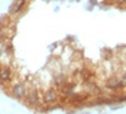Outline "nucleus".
Wrapping results in <instances>:
<instances>
[{"mask_svg": "<svg viewBox=\"0 0 126 114\" xmlns=\"http://www.w3.org/2000/svg\"><path fill=\"white\" fill-rule=\"evenodd\" d=\"M106 86L111 90H119L120 88H122V82H121V80H117V79H110L107 81Z\"/></svg>", "mask_w": 126, "mask_h": 114, "instance_id": "6", "label": "nucleus"}, {"mask_svg": "<svg viewBox=\"0 0 126 114\" xmlns=\"http://www.w3.org/2000/svg\"><path fill=\"white\" fill-rule=\"evenodd\" d=\"M58 99V94L54 89H48L44 94H43V101L46 104H53Z\"/></svg>", "mask_w": 126, "mask_h": 114, "instance_id": "2", "label": "nucleus"}, {"mask_svg": "<svg viewBox=\"0 0 126 114\" xmlns=\"http://www.w3.org/2000/svg\"><path fill=\"white\" fill-rule=\"evenodd\" d=\"M5 46H6V43L3 42V41L0 39V58H1V56H3L4 52H5Z\"/></svg>", "mask_w": 126, "mask_h": 114, "instance_id": "8", "label": "nucleus"}, {"mask_svg": "<svg viewBox=\"0 0 126 114\" xmlns=\"http://www.w3.org/2000/svg\"><path fill=\"white\" fill-rule=\"evenodd\" d=\"M121 82H122V85H126V75H125V76H122Z\"/></svg>", "mask_w": 126, "mask_h": 114, "instance_id": "9", "label": "nucleus"}, {"mask_svg": "<svg viewBox=\"0 0 126 114\" xmlns=\"http://www.w3.org/2000/svg\"><path fill=\"white\" fill-rule=\"evenodd\" d=\"M12 92L16 99H24V96L27 94V89H25L24 84H15L12 88Z\"/></svg>", "mask_w": 126, "mask_h": 114, "instance_id": "3", "label": "nucleus"}, {"mask_svg": "<svg viewBox=\"0 0 126 114\" xmlns=\"http://www.w3.org/2000/svg\"><path fill=\"white\" fill-rule=\"evenodd\" d=\"M25 103L30 107H37L39 104V92L37 89H30L29 91H27V94L24 96Z\"/></svg>", "mask_w": 126, "mask_h": 114, "instance_id": "1", "label": "nucleus"}, {"mask_svg": "<svg viewBox=\"0 0 126 114\" xmlns=\"http://www.w3.org/2000/svg\"><path fill=\"white\" fill-rule=\"evenodd\" d=\"M116 1H119V3H126V0H116Z\"/></svg>", "mask_w": 126, "mask_h": 114, "instance_id": "10", "label": "nucleus"}, {"mask_svg": "<svg viewBox=\"0 0 126 114\" xmlns=\"http://www.w3.org/2000/svg\"><path fill=\"white\" fill-rule=\"evenodd\" d=\"M54 82H56L58 86H63V85L66 84V77H64V75H62V74L56 75V76H54Z\"/></svg>", "mask_w": 126, "mask_h": 114, "instance_id": "7", "label": "nucleus"}, {"mask_svg": "<svg viewBox=\"0 0 126 114\" xmlns=\"http://www.w3.org/2000/svg\"><path fill=\"white\" fill-rule=\"evenodd\" d=\"M25 5V0H15L12 5V13L13 14H19L22 12V9Z\"/></svg>", "mask_w": 126, "mask_h": 114, "instance_id": "5", "label": "nucleus"}, {"mask_svg": "<svg viewBox=\"0 0 126 114\" xmlns=\"http://www.w3.org/2000/svg\"><path fill=\"white\" fill-rule=\"evenodd\" d=\"M13 77V71L10 67H1L0 68V81L1 82H8Z\"/></svg>", "mask_w": 126, "mask_h": 114, "instance_id": "4", "label": "nucleus"}]
</instances>
